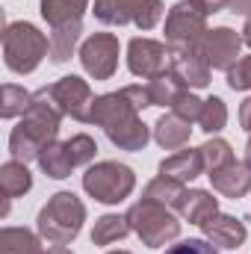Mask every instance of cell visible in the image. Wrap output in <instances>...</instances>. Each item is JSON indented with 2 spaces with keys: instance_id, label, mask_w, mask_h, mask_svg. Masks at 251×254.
<instances>
[{
  "instance_id": "cell-20",
  "label": "cell",
  "mask_w": 251,
  "mask_h": 254,
  "mask_svg": "<svg viewBox=\"0 0 251 254\" xmlns=\"http://www.w3.org/2000/svg\"><path fill=\"white\" fill-rule=\"evenodd\" d=\"M45 240L39 237V231L33 234L30 228H3L0 231V254H48Z\"/></svg>"
},
{
  "instance_id": "cell-12",
  "label": "cell",
  "mask_w": 251,
  "mask_h": 254,
  "mask_svg": "<svg viewBox=\"0 0 251 254\" xmlns=\"http://www.w3.org/2000/svg\"><path fill=\"white\" fill-rule=\"evenodd\" d=\"M169 74L175 77V83L181 89H204V86H210L213 68H210L201 45H198V48H178V51H172Z\"/></svg>"
},
{
  "instance_id": "cell-6",
  "label": "cell",
  "mask_w": 251,
  "mask_h": 254,
  "mask_svg": "<svg viewBox=\"0 0 251 254\" xmlns=\"http://www.w3.org/2000/svg\"><path fill=\"white\" fill-rule=\"evenodd\" d=\"M83 190L101 204H122L136 190V172L119 160H101L86 169Z\"/></svg>"
},
{
  "instance_id": "cell-31",
  "label": "cell",
  "mask_w": 251,
  "mask_h": 254,
  "mask_svg": "<svg viewBox=\"0 0 251 254\" xmlns=\"http://www.w3.org/2000/svg\"><path fill=\"white\" fill-rule=\"evenodd\" d=\"M201 110H204V101H201L192 89H181V92L175 95V101H172V113H178V116L187 119V122H198Z\"/></svg>"
},
{
  "instance_id": "cell-34",
  "label": "cell",
  "mask_w": 251,
  "mask_h": 254,
  "mask_svg": "<svg viewBox=\"0 0 251 254\" xmlns=\"http://www.w3.org/2000/svg\"><path fill=\"white\" fill-rule=\"evenodd\" d=\"M240 127H243L246 133H251V95L240 104Z\"/></svg>"
},
{
  "instance_id": "cell-2",
  "label": "cell",
  "mask_w": 251,
  "mask_h": 254,
  "mask_svg": "<svg viewBox=\"0 0 251 254\" xmlns=\"http://www.w3.org/2000/svg\"><path fill=\"white\" fill-rule=\"evenodd\" d=\"M60 125H63V113L51 101L48 86H42L39 92H33L30 110L21 116V122L9 133V154H12V160H21V163L39 160L45 145H51L57 139Z\"/></svg>"
},
{
  "instance_id": "cell-38",
  "label": "cell",
  "mask_w": 251,
  "mask_h": 254,
  "mask_svg": "<svg viewBox=\"0 0 251 254\" xmlns=\"http://www.w3.org/2000/svg\"><path fill=\"white\" fill-rule=\"evenodd\" d=\"M243 163L251 169V136H249V142H246V160H243Z\"/></svg>"
},
{
  "instance_id": "cell-23",
  "label": "cell",
  "mask_w": 251,
  "mask_h": 254,
  "mask_svg": "<svg viewBox=\"0 0 251 254\" xmlns=\"http://www.w3.org/2000/svg\"><path fill=\"white\" fill-rule=\"evenodd\" d=\"M130 231L127 225V216L119 213H104L101 219H95V228H92V246H113L119 240H125Z\"/></svg>"
},
{
  "instance_id": "cell-14",
  "label": "cell",
  "mask_w": 251,
  "mask_h": 254,
  "mask_svg": "<svg viewBox=\"0 0 251 254\" xmlns=\"http://www.w3.org/2000/svg\"><path fill=\"white\" fill-rule=\"evenodd\" d=\"M201 231H204V240H210L216 249H240L249 237L246 222L228 213H216L210 222L201 225Z\"/></svg>"
},
{
  "instance_id": "cell-22",
  "label": "cell",
  "mask_w": 251,
  "mask_h": 254,
  "mask_svg": "<svg viewBox=\"0 0 251 254\" xmlns=\"http://www.w3.org/2000/svg\"><path fill=\"white\" fill-rule=\"evenodd\" d=\"M39 169L48 175V178H54V181H65V178H71V172H74V163H71V157H68V148H65V142L60 139H54L51 145H45V151L39 154Z\"/></svg>"
},
{
  "instance_id": "cell-36",
  "label": "cell",
  "mask_w": 251,
  "mask_h": 254,
  "mask_svg": "<svg viewBox=\"0 0 251 254\" xmlns=\"http://www.w3.org/2000/svg\"><path fill=\"white\" fill-rule=\"evenodd\" d=\"M228 9L234 12V15H251V0H228Z\"/></svg>"
},
{
  "instance_id": "cell-15",
  "label": "cell",
  "mask_w": 251,
  "mask_h": 254,
  "mask_svg": "<svg viewBox=\"0 0 251 254\" xmlns=\"http://www.w3.org/2000/svg\"><path fill=\"white\" fill-rule=\"evenodd\" d=\"M207 178H210L213 190L219 192V195L234 198V201H237V198H246L251 192V169L246 163H240V160H234V163H228V166L210 172Z\"/></svg>"
},
{
  "instance_id": "cell-30",
  "label": "cell",
  "mask_w": 251,
  "mask_h": 254,
  "mask_svg": "<svg viewBox=\"0 0 251 254\" xmlns=\"http://www.w3.org/2000/svg\"><path fill=\"white\" fill-rule=\"evenodd\" d=\"M148 86V98H151V107H172L175 95L181 92V86L175 83L172 74H163V77H154L145 83Z\"/></svg>"
},
{
  "instance_id": "cell-9",
  "label": "cell",
  "mask_w": 251,
  "mask_h": 254,
  "mask_svg": "<svg viewBox=\"0 0 251 254\" xmlns=\"http://www.w3.org/2000/svg\"><path fill=\"white\" fill-rule=\"evenodd\" d=\"M119 36L116 33H92L80 45V65L92 80H110L119 71Z\"/></svg>"
},
{
  "instance_id": "cell-37",
  "label": "cell",
  "mask_w": 251,
  "mask_h": 254,
  "mask_svg": "<svg viewBox=\"0 0 251 254\" xmlns=\"http://www.w3.org/2000/svg\"><path fill=\"white\" fill-rule=\"evenodd\" d=\"M243 45L251 48V15L246 18V24H243Z\"/></svg>"
},
{
  "instance_id": "cell-16",
  "label": "cell",
  "mask_w": 251,
  "mask_h": 254,
  "mask_svg": "<svg viewBox=\"0 0 251 254\" xmlns=\"http://www.w3.org/2000/svg\"><path fill=\"white\" fill-rule=\"evenodd\" d=\"M204 157H201V148H181L175 151L172 157H166L160 163V175L163 178H172V181H181V184H189L195 181L198 175H204Z\"/></svg>"
},
{
  "instance_id": "cell-21",
  "label": "cell",
  "mask_w": 251,
  "mask_h": 254,
  "mask_svg": "<svg viewBox=\"0 0 251 254\" xmlns=\"http://www.w3.org/2000/svg\"><path fill=\"white\" fill-rule=\"evenodd\" d=\"M0 190H3V198H21L33 190V175L27 169V163L21 160H6L0 166Z\"/></svg>"
},
{
  "instance_id": "cell-17",
  "label": "cell",
  "mask_w": 251,
  "mask_h": 254,
  "mask_svg": "<svg viewBox=\"0 0 251 254\" xmlns=\"http://www.w3.org/2000/svg\"><path fill=\"white\" fill-rule=\"evenodd\" d=\"M192 136V122L181 119L178 113H166L154 125V142L166 151H181Z\"/></svg>"
},
{
  "instance_id": "cell-32",
  "label": "cell",
  "mask_w": 251,
  "mask_h": 254,
  "mask_svg": "<svg viewBox=\"0 0 251 254\" xmlns=\"http://www.w3.org/2000/svg\"><path fill=\"white\" fill-rule=\"evenodd\" d=\"M228 86L234 92H249L251 89V54L240 57V63L228 71Z\"/></svg>"
},
{
  "instance_id": "cell-10",
  "label": "cell",
  "mask_w": 251,
  "mask_h": 254,
  "mask_svg": "<svg viewBox=\"0 0 251 254\" xmlns=\"http://www.w3.org/2000/svg\"><path fill=\"white\" fill-rule=\"evenodd\" d=\"M51 92V101L57 104V110L74 119V122H86L92 119V107H95V95H92V86L77 77V74H68V77H60L57 83L48 86Z\"/></svg>"
},
{
  "instance_id": "cell-19",
  "label": "cell",
  "mask_w": 251,
  "mask_h": 254,
  "mask_svg": "<svg viewBox=\"0 0 251 254\" xmlns=\"http://www.w3.org/2000/svg\"><path fill=\"white\" fill-rule=\"evenodd\" d=\"M178 213L187 219L189 225L201 228L204 222H210L219 213V198H213V192H207V190H189L187 198H184V207Z\"/></svg>"
},
{
  "instance_id": "cell-29",
  "label": "cell",
  "mask_w": 251,
  "mask_h": 254,
  "mask_svg": "<svg viewBox=\"0 0 251 254\" xmlns=\"http://www.w3.org/2000/svg\"><path fill=\"white\" fill-rule=\"evenodd\" d=\"M65 148H68V157H71L74 169L89 166L95 160V154H98V142L89 133H74L71 139H65Z\"/></svg>"
},
{
  "instance_id": "cell-3",
  "label": "cell",
  "mask_w": 251,
  "mask_h": 254,
  "mask_svg": "<svg viewBox=\"0 0 251 254\" xmlns=\"http://www.w3.org/2000/svg\"><path fill=\"white\" fill-rule=\"evenodd\" d=\"M86 222V204L74 192H54L36 216V231L51 246H68L80 237Z\"/></svg>"
},
{
  "instance_id": "cell-40",
  "label": "cell",
  "mask_w": 251,
  "mask_h": 254,
  "mask_svg": "<svg viewBox=\"0 0 251 254\" xmlns=\"http://www.w3.org/2000/svg\"><path fill=\"white\" fill-rule=\"evenodd\" d=\"M107 254H130V252H122V249H119V252H107Z\"/></svg>"
},
{
  "instance_id": "cell-24",
  "label": "cell",
  "mask_w": 251,
  "mask_h": 254,
  "mask_svg": "<svg viewBox=\"0 0 251 254\" xmlns=\"http://www.w3.org/2000/svg\"><path fill=\"white\" fill-rule=\"evenodd\" d=\"M145 198H154V201H160V204H166V207H172V210H181V207H184V198H187V184L157 175L154 181H148Z\"/></svg>"
},
{
  "instance_id": "cell-5",
  "label": "cell",
  "mask_w": 251,
  "mask_h": 254,
  "mask_svg": "<svg viewBox=\"0 0 251 254\" xmlns=\"http://www.w3.org/2000/svg\"><path fill=\"white\" fill-rule=\"evenodd\" d=\"M51 54V36H45L30 21H15L3 27V63L15 74L36 71Z\"/></svg>"
},
{
  "instance_id": "cell-28",
  "label": "cell",
  "mask_w": 251,
  "mask_h": 254,
  "mask_svg": "<svg viewBox=\"0 0 251 254\" xmlns=\"http://www.w3.org/2000/svg\"><path fill=\"white\" fill-rule=\"evenodd\" d=\"M228 125V107H225V101L222 98H207L204 101V110H201V116H198V127L204 130V133H210V136H216L219 130H225Z\"/></svg>"
},
{
  "instance_id": "cell-1",
  "label": "cell",
  "mask_w": 251,
  "mask_h": 254,
  "mask_svg": "<svg viewBox=\"0 0 251 254\" xmlns=\"http://www.w3.org/2000/svg\"><path fill=\"white\" fill-rule=\"evenodd\" d=\"M148 107H151L148 86H122L119 92L95 98L89 125L104 127L107 139L119 151H142L154 136V130L139 119V113Z\"/></svg>"
},
{
  "instance_id": "cell-35",
  "label": "cell",
  "mask_w": 251,
  "mask_h": 254,
  "mask_svg": "<svg viewBox=\"0 0 251 254\" xmlns=\"http://www.w3.org/2000/svg\"><path fill=\"white\" fill-rule=\"evenodd\" d=\"M207 15H216V12H222V9H228V0H195Z\"/></svg>"
},
{
  "instance_id": "cell-25",
  "label": "cell",
  "mask_w": 251,
  "mask_h": 254,
  "mask_svg": "<svg viewBox=\"0 0 251 254\" xmlns=\"http://www.w3.org/2000/svg\"><path fill=\"white\" fill-rule=\"evenodd\" d=\"M80 33H83V21L80 24H68V27H57L51 30V63L63 65L71 60V54L77 51V42H80Z\"/></svg>"
},
{
  "instance_id": "cell-26",
  "label": "cell",
  "mask_w": 251,
  "mask_h": 254,
  "mask_svg": "<svg viewBox=\"0 0 251 254\" xmlns=\"http://www.w3.org/2000/svg\"><path fill=\"white\" fill-rule=\"evenodd\" d=\"M30 104H33V95H30L24 86L6 83V86L0 89V116H3L6 122L21 119V116L30 110Z\"/></svg>"
},
{
  "instance_id": "cell-33",
  "label": "cell",
  "mask_w": 251,
  "mask_h": 254,
  "mask_svg": "<svg viewBox=\"0 0 251 254\" xmlns=\"http://www.w3.org/2000/svg\"><path fill=\"white\" fill-rule=\"evenodd\" d=\"M166 254H219V249L210 240H181V243L169 246Z\"/></svg>"
},
{
  "instance_id": "cell-27",
  "label": "cell",
  "mask_w": 251,
  "mask_h": 254,
  "mask_svg": "<svg viewBox=\"0 0 251 254\" xmlns=\"http://www.w3.org/2000/svg\"><path fill=\"white\" fill-rule=\"evenodd\" d=\"M201 157H204V169H207V175L237 160L231 142H225V139H219V136H210V139L201 145Z\"/></svg>"
},
{
  "instance_id": "cell-39",
  "label": "cell",
  "mask_w": 251,
  "mask_h": 254,
  "mask_svg": "<svg viewBox=\"0 0 251 254\" xmlns=\"http://www.w3.org/2000/svg\"><path fill=\"white\" fill-rule=\"evenodd\" d=\"M48 254H74L71 249H65V246H57V249H51Z\"/></svg>"
},
{
  "instance_id": "cell-7",
  "label": "cell",
  "mask_w": 251,
  "mask_h": 254,
  "mask_svg": "<svg viewBox=\"0 0 251 254\" xmlns=\"http://www.w3.org/2000/svg\"><path fill=\"white\" fill-rule=\"evenodd\" d=\"M92 12L107 27L133 24L136 30L148 33V30H154L160 24L166 6H163V0H95Z\"/></svg>"
},
{
  "instance_id": "cell-13",
  "label": "cell",
  "mask_w": 251,
  "mask_h": 254,
  "mask_svg": "<svg viewBox=\"0 0 251 254\" xmlns=\"http://www.w3.org/2000/svg\"><path fill=\"white\" fill-rule=\"evenodd\" d=\"M201 51L207 57L210 68L216 71H231L234 65L240 63V51H243V33L231 30V27H213L204 42H201Z\"/></svg>"
},
{
  "instance_id": "cell-4",
  "label": "cell",
  "mask_w": 251,
  "mask_h": 254,
  "mask_svg": "<svg viewBox=\"0 0 251 254\" xmlns=\"http://www.w3.org/2000/svg\"><path fill=\"white\" fill-rule=\"evenodd\" d=\"M125 216L130 231L148 249H163L181 237V219L175 216V210L154 201V198H139L136 204H130Z\"/></svg>"
},
{
  "instance_id": "cell-18",
  "label": "cell",
  "mask_w": 251,
  "mask_h": 254,
  "mask_svg": "<svg viewBox=\"0 0 251 254\" xmlns=\"http://www.w3.org/2000/svg\"><path fill=\"white\" fill-rule=\"evenodd\" d=\"M86 9H89V0H42L39 3V12L51 24V30L68 27V24H80Z\"/></svg>"
},
{
  "instance_id": "cell-11",
  "label": "cell",
  "mask_w": 251,
  "mask_h": 254,
  "mask_svg": "<svg viewBox=\"0 0 251 254\" xmlns=\"http://www.w3.org/2000/svg\"><path fill=\"white\" fill-rule=\"evenodd\" d=\"M169 65H172V51H169L166 42H157V39H148V36L130 39V45H127L130 74H136L142 80H154V77L169 74Z\"/></svg>"
},
{
  "instance_id": "cell-8",
  "label": "cell",
  "mask_w": 251,
  "mask_h": 254,
  "mask_svg": "<svg viewBox=\"0 0 251 254\" xmlns=\"http://www.w3.org/2000/svg\"><path fill=\"white\" fill-rule=\"evenodd\" d=\"M207 12L195 3V0H178L169 15H166V45L169 51H178V48H198L204 42V36L210 33L207 30Z\"/></svg>"
}]
</instances>
